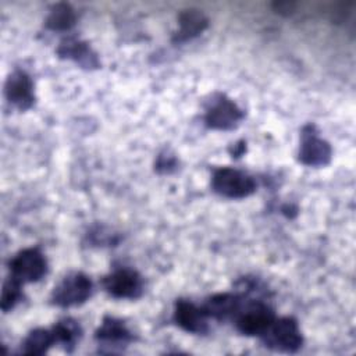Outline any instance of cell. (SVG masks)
Segmentation results:
<instances>
[{
	"label": "cell",
	"instance_id": "cell-1",
	"mask_svg": "<svg viewBox=\"0 0 356 356\" xmlns=\"http://www.w3.org/2000/svg\"><path fill=\"white\" fill-rule=\"evenodd\" d=\"M211 184L214 191L225 197H245L256 188L252 177L229 167L216 170Z\"/></svg>",
	"mask_w": 356,
	"mask_h": 356
},
{
	"label": "cell",
	"instance_id": "cell-2",
	"mask_svg": "<svg viewBox=\"0 0 356 356\" xmlns=\"http://www.w3.org/2000/svg\"><path fill=\"white\" fill-rule=\"evenodd\" d=\"M10 271L19 282H33L44 275L46 260L38 249H25L10 261Z\"/></svg>",
	"mask_w": 356,
	"mask_h": 356
},
{
	"label": "cell",
	"instance_id": "cell-3",
	"mask_svg": "<svg viewBox=\"0 0 356 356\" xmlns=\"http://www.w3.org/2000/svg\"><path fill=\"white\" fill-rule=\"evenodd\" d=\"M90 289V280L81 273H75L65 277L58 286L54 288L53 300L58 306H75L89 298Z\"/></svg>",
	"mask_w": 356,
	"mask_h": 356
},
{
	"label": "cell",
	"instance_id": "cell-4",
	"mask_svg": "<svg viewBox=\"0 0 356 356\" xmlns=\"http://www.w3.org/2000/svg\"><path fill=\"white\" fill-rule=\"evenodd\" d=\"M264 334H267V345L274 349L295 352L302 346V335L299 327L296 321L289 317L273 321Z\"/></svg>",
	"mask_w": 356,
	"mask_h": 356
},
{
	"label": "cell",
	"instance_id": "cell-5",
	"mask_svg": "<svg viewBox=\"0 0 356 356\" xmlns=\"http://www.w3.org/2000/svg\"><path fill=\"white\" fill-rule=\"evenodd\" d=\"M331 147L314 134L313 127H306L302 134V145L299 150V159L307 165H324L330 161Z\"/></svg>",
	"mask_w": 356,
	"mask_h": 356
},
{
	"label": "cell",
	"instance_id": "cell-6",
	"mask_svg": "<svg viewBox=\"0 0 356 356\" xmlns=\"http://www.w3.org/2000/svg\"><path fill=\"white\" fill-rule=\"evenodd\" d=\"M104 286L115 298H136L142 292V280L136 271L121 268L104 280Z\"/></svg>",
	"mask_w": 356,
	"mask_h": 356
},
{
	"label": "cell",
	"instance_id": "cell-7",
	"mask_svg": "<svg viewBox=\"0 0 356 356\" xmlns=\"http://www.w3.org/2000/svg\"><path fill=\"white\" fill-rule=\"evenodd\" d=\"M273 321H274L273 312L267 306L261 303H256L248 307L239 316L236 327L242 334L257 335V334H264L270 328Z\"/></svg>",
	"mask_w": 356,
	"mask_h": 356
},
{
	"label": "cell",
	"instance_id": "cell-8",
	"mask_svg": "<svg viewBox=\"0 0 356 356\" xmlns=\"http://www.w3.org/2000/svg\"><path fill=\"white\" fill-rule=\"evenodd\" d=\"M241 118V110L236 107L235 103H232L229 99H225L224 96L213 100L206 114V121L209 127L216 129H229L235 127Z\"/></svg>",
	"mask_w": 356,
	"mask_h": 356
},
{
	"label": "cell",
	"instance_id": "cell-9",
	"mask_svg": "<svg viewBox=\"0 0 356 356\" xmlns=\"http://www.w3.org/2000/svg\"><path fill=\"white\" fill-rule=\"evenodd\" d=\"M33 86L29 76L22 71L13 72L6 83V96L10 103L19 108H28L33 103Z\"/></svg>",
	"mask_w": 356,
	"mask_h": 356
},
{
	"label": "cell",
	"instance_id": "cell-10",
	"mask_svg": "<svg viewBox=\"0 0 356 356\" xmlns=\"http://www.w3.org/2000/svg\"><path fill=\"white\" fill-rule=\"evenodd\" d=\"M204 310L197 309L195 305L179 300L175 306V321L177 324L188 332L193 334H203L207 331V321H206Z\"/></svg>",
	"mask_w": 356,
	"mask_h": 356
},
{
	"label": "cell",
	"instance_id": "cell-11",
	"mask_svg": "<svg viewBox=\"0 0 356 356\" xmlns=\"http://www.w3.org/2000/svg\"><path fill=\"white\" fill-rule=\"evenodd\" d=\"M207 26V18L197 10H186L179 15V31L175 40L182 42L199 35Z\"/></svg>",
	"mask_w": 356,
	"mask_h": 356
},
{
	"label": "cell",
	"instance_id": "cell-12",
	"mask_svg": "<svg viewBox=\"0 0 356 356\" xmlns=\"http://www.w3.org/2000/svg\"><path fill=\"white\" fill-rule=\"evenodd\" d=\"M53 331L47 330H35L32 331L22 343V352L26 355H42L54 343Z\"/></svg>",
	"mask_w": 356,
	"mask_h": 356
},
{
	"label": "cell",
	"instance_id": "cell-13",
	"mask_svg": "<svg viewBox=\"0 0 356 356\" xmlns=\"http://www.w3.org/2000/svg\"><path fill=\"white\" fill-rule=\"evenodd\" d=\"M96 337L100 341H104L107 343H115V342H127L131 339L129 331L125 328V325L115 320V318H106L102 324V327L97 330Z\"/></svg>",
	"mask_w": 356,
	"mask_h": 356
},
{
	"label": "cell",
	"instance_id": "cell-14",
	"mask_svg": "<svg viewBox=\"0 0 356 356\" xmlns=\"http://www.w3.org/2000/svg\"><path fill=\"white\" fill-rule=\"evenodd\" d=\"M238 309V299L232 295L224 293L211 298L204 307V313L207 316H213L216 318H225L232 314Z\"/></svg>",
	"mask_w": 356,
	"mask_h": 356
},
{
	"label": "cell",
	"instance_id": "cell-15",
	"mask_svg": "<svg viewBox=\"0 0 356 356\" xmlns=\"http://www.w3.org/2000/svg\"><path fill=\"white\" fill-rule=\"evenodd\" d=\"M74 22H75V13L68 4H64V3L56 4L46 19V25L50 29H56V31L68 29L74 25Z\"/></svg>",
	"mask_w": 356,
	"mask_h": 356
},
{
	"label": "cell",
	"instance_id": "cell-16",
	"mask_svg": "<svg viewBox=\"0 0 356 356\" xmlns=\"http://www.w3.org/2000/svg\"><path fill=\"white\" fill-rule=\"evenodd\" d=\"M58 51L63 56H68L71 58H75L81 64L96 65L95 56L90 53V49L86 46V43H82V42H78V40H68L67 43L61 44Z\"/></svg>",
	"mask_w": 356,
	"mask_h": 356
},
{
	"label": "cell",
	"instance_id": "cell-17",
	"mask_svg": "<svg viewBox=\"0 0 356 356\" xmlns=\"http://www.w3.org/2000/svg\"><path fill=\"white\" fill-rule=\"evenodd\" d=\"M51 331L54 335V341L64 343L65 346H72L81 334L79 325L70 318L58 321Z\"/></svg>",
	"mask_w": 356,
	"mask_h": 356
},
{
	"label": "cell",
	"instance_id": "cell-18",
	"mask_svg": "<svg viewBox=\"0 0 356 356\" xmlns=\"http://www.w3.org/2000/svg\"><path fill=\"white\" fill-rule=\"evenodd\" d=\"M19 285H21V282L13 277H10L6 281V284L3 286V292H1V309L4 312L10 310L19 300V298H21Z\"/></svg>",
	"mask_w": 356,
	"mask_h": 356
}]
</instances>
